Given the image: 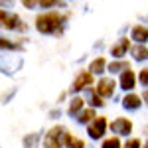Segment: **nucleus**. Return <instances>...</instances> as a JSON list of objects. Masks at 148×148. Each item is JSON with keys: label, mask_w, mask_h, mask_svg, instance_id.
Instances as JSON below:
<instances>
[{"label": "nucleus", "mask_w": 148, "mask_h": 148, "mask_svg": "<svg viewBox=\"0 0 148 148\" xmlns=\"http://www.w3.org/2000/svg\"><path fill=\"white\" fill-rule=\"evenodd\" d=\"M34 26L42 36H61L63 28H65V16L59 14L57 10L42 12L36 16Z\"/></svg>", "instance_id": "1"}, {"label": "nucleus", "mask_w": 148, "mask_h": 148, "mask_svg": "<svg viewBox=\"0 0 148 148\" xmlns=\"http://www.w3.org/2000/svg\"><path fill=\"white\" fill-rule=\"evenodd\" d=\"M67 128L61 125L51 126L44 134V140H42V146L44 148H63V136H65Z\"/></svg>", "instance_id": "2"}, {"label": "nucleus", "mask_w": 148, "mask_h": 148, "mask_svg": "<svg viewBox=\"0 0 148 148\" xmlns=\"http://www.w3.org/2000/svg\"><path fill=\"white\" fill-rule=\"evenodd\" d=\"M132 128H134L132 121L126 119V116H116V119L111 121V125H109V130L119 138H123V136L128 138V134H132Z\"/></svg>", "instance_id": "3"}, {"label": "nucleus", "mask_w": 148, "mask_h": 148, "mask_svg": "<svg viewBox=\"0 0 148 148\" xmlns=\"http://www.w3.org/2000/svg\"><path fill=\"white\" fill-rule=\"evenodd\" d=\"M109 125H111V123L107 121V116H97L91 125L87 126V136L91 138V140H101V138L107 134Z\"/></svg>", "instance_id": "4"}, {"label": "nucleus", "mask_w": 148, "mask_h": 148, "mask_svg": "<svg viewBox=\"0 0 148 148\" xmlns=\"http://www.w3.org/2000/svg\"><path fill=\"white\" fill-rule=\"evenodd\" d=\"M116 87H119V81H114V77H101L95 85V91L103 99H111V97H114Z\"/></svg>", "instance_id": "5"}, {"label": "nucleus", "mask_w": 148, "mask_h": 148, "mask_svg": "<svg viewBox=\"0 0 148 148\" xmlns=\"http://www.w3.org/2000/svg\"><path fill=\"white\" fill-rule=\"evenodd\" d=\"M89 89H93V75L89 73V69H85L73 79V85H71L69 91L73 95H79L81 91H89Z\"/></svg>", "instance_id": "6"}, {"label": "nucleus", "mask_w": 148, "mask_h": 148, "mask_svg": "<svg viewBox=\"0 0 148 148\" xmlns=\"http://www.w3.org/2000/svg\"><path fill=\"white\" fill-rule=\"evenodd\" d=\"M136 83H138V73L132 69H126L125 73L119 75V89H123L125 93H134Z\"/></svg>", "instance_id": "7"}, {"label": "nucleus", "mask_w": 148, "mask_h": 148, "mask_svg": "<svg viewBox=\"0 0 148 148\" xmlns=\"http://www.w3.org/2000/svg\"><path fill=\"white\" fill-rule=\"evenodd\" d=\"M130 40L128 38H121V40H116L113 46H111V56H113V59H125V56L130 51Z\"/></svg>", "instance_id": "8"}, {"label": "nucleus", "mask_w": 148, "mask_h": 148, "mask_svg": "<svg viewBox=\"0 0 148 148\" xmlns=\"http://www.w3.org/2000/svg\"><path fill=\"white\" fill-rule=\"evenodd\" d=\"M83 111H85V99H83V95H73L69 99V105H67V114L71 119H77Z\"/></svg>", "instance_id": "9"}, {"label": "nucleus", "mask_w": 148, "mask_h": 148, "mask_svg": "<svg viewBox=\"0 0 148 148\" xmlns=\"http://www.w3.org/2000/svg\"><path fill=\"white\" fill-rule=\"evenodd\" d=\"M130 40H132L134 44L144 46L148 42V26H144V24H134L132 30H130Z\"/></svg>", "instance_id": "10"}, {"label": "nucleus", "mask_w": 148, "mask_h": 148, "mask_svg": "<svg viewBox=\"0 0 148 148\" xmlns=\"http://www.w3.org/2000/svg\"><path fill=\"white\" fill-rule=\"evenodd\" d=\"M142 97L140 95H136V93H126L125 97H123V101H121V105H123V109H126V111H138L140 107H142Z\"/></svg>", "instance_id": "11"}, {"label": "nucleus", "mask_w": 148, "mask_h": 148, "mask_svg": "<svg viewBox=\"0 0 148 148\" xmlns=\"http://www.w3.org/2000/svg\"><path fill=\"white\" fill-rule=\"evenodd\" d=\"M107 67H109V61L103 56H99L89 63V73H91L93 77H95V75H103V73H107Z\"/></svg>", "instance_id": "12"}, {"label": "nucleus", "mask_w": 148, "mask_h": 148, "mask_svg": "<svg viewBox=\"0 0 148 148\" xmlns=\"http://www.w3.org/2000/svg\"><path fill=\"white\" fill-rule=\"evenodd\" d=\"M126 69H130V63L126 61V59H113V61H109V67H107V71L111 73V75H114V73H125Z\"/></svg>", "instance_id": "13"}, {"label": "nucleus", "mask_w": 148, "mask_h": 148, "mask_svg": "<svg viewBox=\"0 0 148 148\" xmlns=\"http://www.w3.org/2000/svg\"><path fill=\"white\" fill-rule=\"evenodd\" d=\"M95 119H97V111H95L93 107H85V111H83V113H81L79 116L75 119V123H77V125H85V126H89L93 121H95Z\"/></svg>", "instance_id": "14"}, {"label": "nucleus", "mask_w": 148, "mask_h": 148, "mask_svg": "<svg viewBox=\"0 0 148 148\" xmlns=\"http://www.w3.org/2000/svg\"><path fill=\"white\" fill-rule=\"evenodd\" d=\"M4 28H6V30H26V26L22 24V18H20L16 12H8V18H6Z\"/></svg>", "instance_id": "15"}, {"label": "nucleus", "mask_w": 148, "mask_h": 148, "mask_svg": "<svg viewBox=\"0 0 148 148\" xmlns=\"http://www.w3.org/2000/svg\"><path fill=\"white\" fill-rule=\"evenodd\" d=\"M130 56L134 61H148V47L140 46V44H134L130 47Z\"/></svg>", "instance_id": "16"}, {"label": "nucleus", "mask_w": 148, "mask_h": 148, "mask_svg": "<svg viewBox=\"0 0 148 148\" xmlns=\"http://www.w3.org/2000/svg\"><path fill=\"white\" fill-rule=\"evenodd\" d=\"M42 140H44V138H42L40 132H28V134L24 136V140H22V146L24 148H38Z\"/></svg>", "instance_id": "17"}, {"label": "nucleus", "mask_w": 148, "mask_h": 148, "mask_svg": "<svg viewBox=\"0 0 148 148\" xmlns=\"http://www.w3.org/2000/svg\"><path fill=\"white\" fill-rule=\"evenodd\" d=\"M63 148H85V142L67 130L65 136H63Z\"/></svg>", "instance_id": "18"}, {"label": "nucleus", "mask_w": 148, "mask_h": 148, "mask_svg": "<svg viewBox=\"0 0 148 148\" xmlns=\"http://www.w3.org/2000/svg\"><path fill=\"white\" fill-rule=\"evenodd\" d=\"M89 97H91V99H89V101H91L89 105H91L93 109H103V107H105V99L97 95L95 87H93V89H89Z\"/></svg>", "instance_id": "19"}, {"label": "nucleus", "mask_w": 148, "mask_h": 148, "mask_svg": "<svg viewBox=\"0 0 148 148\" xmlns=\"http://www.w3.org/2000/svg\"><path fill=\"white\" fill-rule=\"evenodd\" d=\"M125 144L121 142L119 136H109V138H103L101 142V148H123Z\"/></svg>", "instance_id": "20"}, {"label": "nucleus", "mask_w": 148, "mask_h": 148, "mask_svg": "<svg viewBox=\"0 0 148 148\" xmlns=\"http://www.w3.org/2000/svg\"><path fill=\"white\" fill-rule=\"evenodd\" d=\"M38 4L42 6V8H46V12H49V8H65L67 4L65 2H56V0H38Z\"/></svg>", "instance_id": "21"}, {"label": "nucleus", "mask_w": 148, "mask_h": 148, "mask_svg": "<svg viewBox=\"0 0 148 148\" xmlns=\"http://www.w3.org/2000/svg\"><path fill=\"white\" fill-rule=\"evenodd\" d=\"M0 49H4V51H14V49H20V46L14 44V42H10L8 38H2V36H0Z\"/></svg>", "instance_id": "22"}, {"label": "nucleus", "mask_w": 148, "mask_h": 148, "mask_svg": "<svg viewBox=\"0 0 148 148\" xmlns=\"http://www.w3.org/2000/svg\"><path fill=\"white\" fill-rule=\"evenodd\" d=\"M16 93H18V87H12L10 91L2 93V95H0V103H2V105H6V103H10V101H12V97H14Z\"/></svg>", "instance_id": "23"}, {"label": "nucleus", "mask_w": 148, "mask_h": 148, "mask_svg": "<svg viewBox=\"0 0 148 148\" xmlns=\"http://www.w3.org/2000/svg\"><path fill=\"white\" fill-rule=\"evenodd\" d=\"M138 83L148 89V67H142L140 71H138Z\"/></svg>", "instance_id": "24"}, {"label": "nucleus", "mask_w": 148, "mask_h": 148, "mask_svg": "<svg viewBox=\"0 0 148 148\" xmlns=\"http://www.w3.org/2000/svg\"><path fill=\"white\" fill-rule=\"evenodd\" d=\"M123 148H142V140L140 138H126Z\"/></svg>", "instance_id": "25"}, {"label": "nucleus", "mask_w": 148, "mask_h": 148, "mask_svg": "<svg viewBox=\"0 0 148 148\" xmlns=\"http://www.w3.org/2000/svg\"><path fill=\"white\" fill-rule=\"evenodd\" d=\"M22 6L28 8V10H34L36 6H40V4H38V0H22Z\"/></svg>", "instance_id": "26"}, {"label": "nucleus", "mask_w": 148, "mask_h": 148, "mask_svg": "<svg viewBox=\"0 0 148 148\" xmlns=\"http://www.w3.org/2000/svg\"><path fill=\"white\" fill-rule=\"evenodd\" d=\"M6 18H8V12L4 10V8H0V26L6 24Z\"/></svg>", "instance_id": "27"}, {"label": "nucleus", "mask_w": 148, "mask_h": 148, "mask_svg": "<svg viewBox=\"0 0 148 148\" xmlns=\"http://www.w3.org/2000/svg\"><path fill=\"white\" fill-rule=\"evenodd\" d=\"M59 116H61V111L59 109H51L49 111V119H59Z\"/></svg>", "instance_id": "28"}, {"label": "nucleus", "mask_w": 148, "mask_h": 148, "mask_svg": "<svg viewBox=\"0 0 148 148\" xmlns=\"http://www.w3.org/2000/svg\"><path fill=\"white\" fill-rule=\"evenodd\" d=\"M140 97H142V101H144V103L148 105V89H144V93H142Z\"/></svg>", "instance_id": "29"}, {"label": "nucleus", "mask_w": 148, "mask_h": 148, "mask_svg": "<svg viewBox=\"0 0 148 148\" xmlns=\"http://www.w3.org/2000/svg\"><path fill=\"white\" fill-rule=\"evenodd\" d=\"M12 4H14V2H6V0H0V8H2V6H12Z\"/></svg>", "instance_id": "30"}, {"label": "nucleus", "mask_w": 148, "mask_h": 148, "mask_svg": "<svg viewBox=\"0 0 148 148\" xmlns=\"http://www.w3.org/2000/svg\"><path fill=\"white\" fill-rule=\"evenodd\" d=\"M142 148H148V140H144V144H142Z\"/></svg>", "instance_id": "31"}]
</instances>
